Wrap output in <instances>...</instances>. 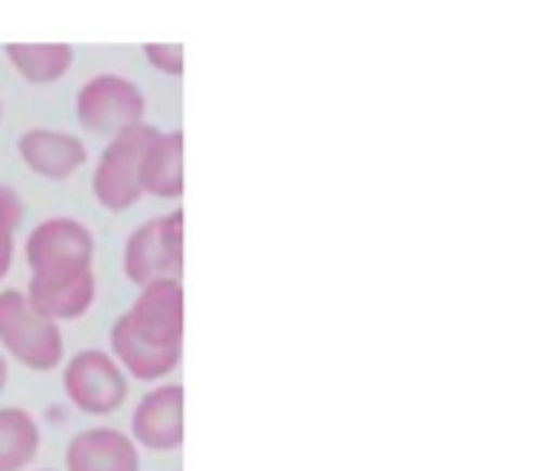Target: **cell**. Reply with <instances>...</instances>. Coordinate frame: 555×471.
Here are the masks:
<instances>
[{"instance_id": "1", "label": "cell", "mask_w": 555, "mask_h": 471, "mask_svg": "<svg viewBox=\"0 0 555 471\" xmlns=\"http://www.w3.org/2000/svg\"><path fill=\"white\" fill-rule=\"evenodd\" d=\"M186 305L183 282L160 279L138 292V298L115 318L108 331V354L138 383H164L183 364Z\"/></svg>"}, {"instance_id": "2", "label": "cell", "mask_w": 555, "mask_h": 471, "mask_svg": "<svg viewBox=\"0 0 555 471\" xmlns=\"http://www.w3.org/2000/svg\"><path fill=\"white\" fill-rule=\"evenodd\" d=\"M0 351L34 373H56L66 364L63 324L47 318L24 289H0Z\"/></svg>"}, {"instance_id": "3", "label": "cell", "mask_w": 555, "mask_h": 471, "mask_svg": "<svg viewBox=\"0 0 555 471\" xmlns=\"http://www.w3.org/2000/svg\"><path fill=\"white\" fill-rule=\"evenodd\" d=\"M63 393L69 406L92 419H108L125 409L131 396V377L108 354V347H86L63 367Z\"/></svg>"}, {"instance_id": "4", "label": "cell", "mask_w": 555, "mask_h": 471, "mask_svg": "<svg viewBox=\"0 0 555 471\" xmlns=\"http://www.w3.org/2000/svg\"><path fill=\"white\" fill-rule=\"evenodd\" d=\"M154 135H157V128L141 122V125L118 131L115 138H108V144L95 164V174H92V193L105 209L125 213L144 196L141 193V161H144V151L154 141Z\"/></svg>"}, {"instance_id": "5", "label": "cell", "mask_w": 555, "mask_h": 471, "mask_svg": "<svg viewBox=\"0 0 555 471\" xmlns=\"http://www.w3.org/2000/svg\"><path fill=\"white\" fill-rule=\"evenodd\" d=\"M125 276L134 289L183 276V213L170 209L131 229L125 243Z\"/></svg>"}, {"instance_id": "6", "label": "cell", "mask_w": 555, "mask_h": 471, "mask_svg": "<svg viewBox=\"0 0 555 471\" xmlns=\"http://www.w3.org/2000/svg\"><path fill=\"white\" fill-rule=\"evenodd\" d=\"M30 276H73L89 272L95 263V236L82 219L50 216L34 226L24 246Z\"/></svg>"}, {"instance_id": "7", "label": "cell", "mask_w": 555, "mask_h": 471, "mask_svg": "<svg viewBox=\"0 0 555 471\" xmlns=\"http://www.w3.org/2000/svg\"><path fill=\"white\" fill-rule=\"evenodd\" d=\"M147 112L144 92L115 73L92 76L76 96V118L86 131L99 138H115L118 131L141 125Z\"/></svg>"}, {"instance_id": "8", "label": "cell", "mask_w": 555, "mask_h": 471, "mask_svg": "<svg viewBox=\"0 0 555 471\" xmlns=\"http://www.w3.org/2000/svg\"><path fill=\"white\" fill-rule=\"evenodd\" d=\"M183 406L186 390L180 383H154L141 399L134 403L128 435L144 451H180L183 445Z\"/></svg>"}, {"instance_id": "9", "label": "cell", "mask_w": 555, "mask_h": 471, "mask_svg": "<svg viewBox=\"0 0 555 471\" xmlns=\"http://www.w3.org/2000/svg\"><path fill=\"white\" fill-rule=\"evenodd\" d=\"M63 471H141V448L128 429L89 425L69 438Z\"/></svg>"}, {"instance_id": "10", "label": "cell", "mask_w": 555, "mask_h": 471, "mask_svg": "<svg viewBox=\"0 0 555 471\" xmlns=\"http://www.w3.org/2000/svg\"><path fill=\"white\" fill-rule=\"evenodd\" d=\"M17 154L27 164L30 174L43 180H69L76 170L86 167L89 148L79 135L53 131V128H30L17 141Z\"/></svg>"}, {"instance_id": "11", "label": "cell", "mask_w": 555, "mask_h": 471, "mask_svg": "<svg viewBox=\"0 0 555 471\" xmlns=\"http://www.w3.org/2000/svg\"><path fill=\"white\" fill-rule=\"evenodd\" d=\"M27 298L56 324L79 321L92 311L99 282L95 272H73V276H30V285L24 289Z\"/></svg>"}, {"instance_id": "12", "label": "cell", "mask_w": 555, "mask_h": 471, "mask_svg": "<svg viewBox=\"0 0 555 471\" xmlns=\"http://www.w3.org/2000/svg\"><path fill=\"white\" fill-rule=\"evenodd\" d=\"M183 187V131H157L141 161V193L180 200Z\"/></svg>"}, {"instance_id": "13", "label": "cell", "mask_w": 555, "mask_h": 471, "mask_svg": "<svg viewBox=\"0 0 555 471\" xmlns=\"http://www.w3.org/2000/svg\"><path fill=\"white\" fill-rule=\"evenodd\" d=\"M43 445L40 422L24 406H0V471H30Z\"/></svg>"}, {"instance_id": "14", "label": "cell", "mask_w": 555, "mask_h": 471, "mask_svg": "<svg viewBox=\"0 0 555 471\" xmlns=\"http://www.w3.org/2000/svg\"><path fill=\"white\" fill-rule=\"evenodd\" d=\"M8 60L30 86H47L69 73L76 53L69 43H8Z\"/></svg>"}, {"instance_id": "15", "label": "cell", "mask_w": 555, "mask_h": 471, "mask_svg": "<svg viewBox=\"0 0 555 471\" xmlns=\"http://www.w3.org/2000/svg\"><path fill=\"white\" fill-rule=\"evenodd\" d=\"M24 222V200L14 187L0 183V282L14 269L17 253V229Z\"/></svg>"}, {"instance_id": "16", "label": "cell", "mask_w": 555, "mask_h": 471, "mask_svg": "<svg viewBox=\"0 0 555 471\" xmlns=\"http://www.w3.org/2000/svg\"><path fill=\"white\" fill-rule=\"evenodd\" d=\"M144 56L157 73L173 76V79L183 76V47L180 43H144Z\"/></svg>"}, {"instance_id": "17", "label": "cell", "mask_w": 555, "mask_h": 471, "mask_svg": "<svg viewBox=\"0 0 555 471\" xmlns=\"http://www.w3.org/2000/svg\"><path fill=\"white\" fill-rule=\"evenodd\" d=\"M8 383H11V360L4 357V351H0V393L8 390Z\"/></svg>"}, {"instance_id": "18", "label": "cell", "mask_w": 555, "mask_h": 471, "mask_svg": "<svg viewBox=\"0 0 555 471\" xmlns=\"http://www.w3.org/2000/svg\"><path fill=\"white\" fill-rule=\"evenodd\" d=\"M30 471H56V468H30Z\"/></svg>"}, {"instance_id": "19", "label": "cell", "mask_w": 555, "mask_h": 471, "mask_svg": "<svg viewBox=\"0 0 555 471\" xmlns=\"http://www.w3.org/2000/svg\"><path fill=\"white\" fill-rule=\"evenodd\" d=\"M0 118H4V105H0Z\"/></svg>"}]
</instances>
